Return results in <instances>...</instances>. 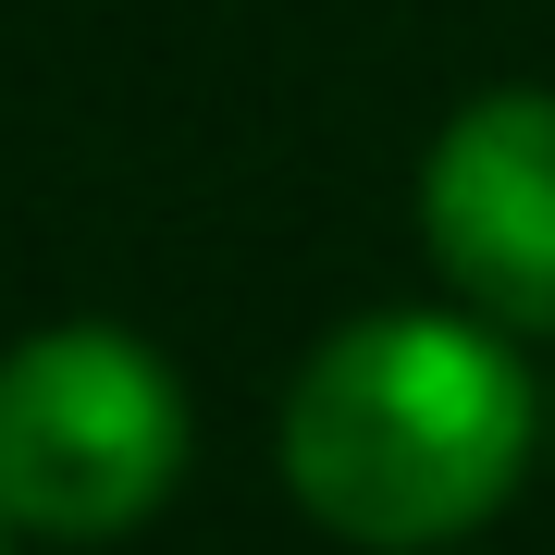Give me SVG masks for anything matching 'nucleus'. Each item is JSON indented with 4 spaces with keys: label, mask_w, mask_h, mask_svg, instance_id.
<instances>
[{
    "label": "nucleus",
    "mask_w": 555,
    "mask_h": 555,
    "mask_svg": "<svg viewBox=\"0 0 555 555\" xmlns=\"http://www.w3.org/2000/svg\"><path fill=\"white\" fill-rule=\"evenodd\" d=\"M185 481V383L124 321L0 346V518L25 543H124Z\"/></svg>",
    "instance_id": "obj_2"
},
{
    "label": "nucleus",
    "mask_w": 555,
    "mask_h": 555,
    "mask_svg": "<svg viewBox=\"0 0 555 555\" xmlns=\"http://www.w3.org/2000/svg\"><path fill=\"white\" fill-rule=\"evenodd\" d=\"M13 543H25V531H13V518H0V555H13Z\"/></svg>",
    "instance_id": "obj_4"
},
{
    "label": "nucleus",
    "mask_w": 555,
    "mask_h": 555,
    "mask_svg": "<svg viewBox=\"0 0 555 555\" xmlns=\"http://www.w3.org/2000/svg\"><path fill=\"white\" fill-rule=\"evenodd\" d=\"M531 371L469 309H358L284 383V494L358 555L469 543L531 469Z\"/></svg>",
    "instance_id": "obj_1"
},
{
    "label": "nucleus",
    "mask_w": 555,
    "mask_h": 555,
    "mask_svg": "<svg viewBox=\"0 0 555 555\" xmlns=\"http://www.w3.org/2000/svg\"><path fill=\"white\" fill-rule=\"evenodd\" d=\"M420 247L494 334H555V87H481L420 160Z\"/></svg>",
    "instance_id": "obj_3"
}]
</instances>
